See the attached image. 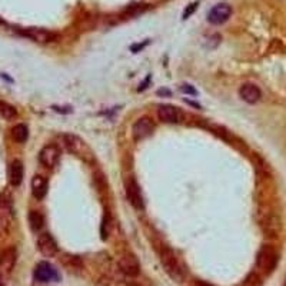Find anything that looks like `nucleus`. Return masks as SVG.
Wrapping results in <instances>:
<instances>
[{"label":"nucleus","mask_w":286,"mask_h":286,"mask_svg":"<svg viewBox=\"0 0 286 286\" xmlns=\"http://www.w3.org/2000/svg\"><path fill=\"white\" fill-rule=\"evenodd\" d=\"M20 33L23 36L29 38V39H32L33 41H38V43H49V41H53L57 38L53 32H49V30H44V29L30 28L26 29V30H22Z\"/></svg>","instance_id":"4468645a"},{"label":"nucleus","mask_w":286,"mask_h":286,"mask_svg":"<svg viewBox=\"0 0 286 286\" xmlns=\"http://www.w3.org/2000/svg\"><path fill=\"white\" fill-rule=\"evenodd\" d=\"M232 16V7L228 3H219L207 13V22L212 25H222L229 20Z\"/></svg>","instance_id":"9d476101"},{"label":"nucleus","mask_w":286,"mask_h":286,"mask_svg":"<svg viewBox=\"0 0 286 286\" xmlns=\"http://www.w3.org/2000/svg\"><path fill=\"white\" fill-rule=\"evenodd\" d=\"M126 196H127V201L130 202V204L137 209V210H142L145 209V202H143V196H142V192H140V186L137 185V182L130 177L126 180Z\"/></svg>","instance_id":"6e6552de"},{"label":"nucleus","mask_w":286,"mask_h":286,"mask_svg":"<svg viewBox=\"0 0 286 286\" xmlns=\"http://www.w3.org/2000/svg\"><path fill=\"white\" fill-rule=\"evenodd\" d=\"M0 116L6 121H13L17 116V110L14 109V106L9 105L7 102L0 100Z\"/></svg>","instance_id":"412c9836"},{"label":"nucleus","mask_w":286,"mask_h":286,"mask_svg":"<svg viewBox=\"0 0 286 286\" xmlns=\"http://www.w3.org/2000/svg\"><path fill=\"white\" fill-rule=\"evenodd\" d=\"M153 130H155V124L148 116L139 118L132 126V135H133L135 140H142L145 137L150 136L153 133Z\"/></svg>","instance_id":"1a4fd4ad"},{"label":"nucleus","mask_w":286,"mask_h":286,"mask_svg":"<svg viewBox=\"0 0 286 286\" xmlns=\"http://www.w3.org/2000/svg\"><path fill=\"white\" fill-rule=\"evenodd\" d=\"M0 286H1V278H0Z\"/></svg>","instance_id":"c85d7f7f"},{"label":"nucleus","mask_w":286,"mask_h":286,"mask_svg":"<svg viewBox=\"0 0 286 286\" xmlns=\"http://www.w3.org/2000/svg\"><path fill=\"white\" fill-rule=\"evenodd\" d=\"M161 263L163 266L164 272L167 273L169 278L173 279L175 282H182L185 279V269L172 249L164 247L161 252Z\"/></svg>","instance_id":"f03ea898"},{"label":"nucleus","mask_w":286,"mask_h":286,"mask_svg":"<svg viewBox=\"0 0 286 286\" xmlns=\"http://www.w3.org/2000/svg\"><path fill=\"white\" fill-rule=\"evenodd\" d=\"M159 119L164 123H177L180 121V112L172 105H162L158 110Z\"/></svg>","instance_id":"dca6fc26"},{"label":"nucleus","mask_w":286,"mask_h":286,"mask_svg":"<svg viewBox=\"0 0 286 286\" xmlns=\"http://www.w3.org/2000/svg\"><path fill=\"white\" fill-rule=\"evenodd\" d=\"M109 226H110V218L109 213L105 215V218L102 220V226H100V235H102V239H108L109 236Z\"/></svg>","instance_id":"5701e85b"},{"label":"nucleus","mask_w":286,"mask_h":286,"mask_svg":"<svg viewBox=\"0 0 286 286\" xmlns=\"http://www.w3.org/2000/svg\"><path fill=\"white\" fill-rule=\"evenodd\" d=\"M35 281L41 282V284H47L52 281H59V273L55 269V266L49 262H39L35 268Z\"/></svg>","instance_id":"39448f33"},{"label":"nucleus","mask_w":286,"mask_h":286,"mask_svg":"<svg viewBox=\"0 0 286 286\" xmlns=\"http://www.w3.org/2000/svg\"><path fill=\"white\" fill-rule=\"evenodd\" d=\"M29 223H30V228L33 231H41L44 225V218L39 210H30L29 213Z\"/></svg>","instance_id":"aec40b11"},{"label":"nucleus","mask_w":286,"mask_h":286,"mask_svg":"<svg viewBox=\"0 0 286 286\" xmlns=\"http://www.w3.org/2000/svg\"><path fill=\"white\" fill-rule=\"evenodd\" d=\"M276 263H278V253H276V250L269 245L262 246L259 249L258 256H256V266H258V269H260L262 272L266 273V275H269L276 268Z\"/></svg>","instance_id":"7ed1b4c3"},{"label":"nucleus","mask_w":286,"mask_h":286,"mask_svg":"<svg viewBox=\"0 0 286 286\" xmlns=\"http://www.w3.org/2000/svg\"><path fill=\"white\" fill-rule=\"evenodd\" d=\"M118 266L126 276H137L140 272V263L133 253H122L118 259Z\"/></svg>","instance_id":"423d86ee"},{"label":"nucleus","mask_w":286,"mask_h":286,"mask_svg":"<svg viewBox=\"0 0 286 286\" xmlns=\"http://www.w3.org/2000/svg\"><path fill=\"white\" fill-rule=\"evenodd\" d=\"M62 263L68 268L69 271H78L82 268V262L78 256H72V255H63L62 258Z\"/></svg>","instance_id":"4be33fe9"},{"label":"nucleus","mask_w":286,"mask_h":286,"mask_svg":"<svg viewBox=\"0 0 286 286\" xmlns=\"http://www.w3.org/2000/svg\"><path fill=\"white\" fill-rule=\"evenodd\" d=\"M244 286H260V278L256 273H250L245 279Z\"/></svg>","instance_id":"b1692460"},{"label":"nucleus","mask_w":286,"mask_h":286,"mask_svg":"<svg viewBox=\"0 0 286 286\" xmlns=\"http://www.w3.org/2000/svg\"><path fill=\"white\" fill-rule=\"evenodd\" d=\"M259 226L263 231V233L269 238H275L278 236V233L281 231V220L278 218L276 213H273L272 210L265 209V210H259Z\"/></svg>","instance_id":"20e7f679"},{"label":"nucleus","mask_w":286,"mask_h":286,"mask_svg":"<svg viewBox=\"0 0 286 286\" xmlns=\"http://www.w3.org/2000/svg\"><path fill=\"white\" fill-rule=\"evenodd\" d=\"M198 6H199V4H198V1H193V3H191L189 6H186V9L183 10V14H182V19H183V20L189 19L192 14L195 13V10L198 9Z\"/></svg>","instance_id":"393cba45"},{"label":"nucleus","mask_w":286,"mask_h":286,"mask_svg":"<svg viewBox=\"0 0 286 286\" xmlns=\"http://www.w3.org/2000/svg\"><path fill=\"white\" fill-rule=\"evenodd\" d=\"M239 96L245 100L246 103L249 105H253V103H258L262 97V92L256 84L253 83H245L241 86L239 89Z\"/></svg>","instance_id":"2eb2a0df"},{"label":"nucleus","mask_w":286,"mask_h":286,"mask_svg":"<svg viewBox=\"0 0 286 286\" xmlns=\"http://www.w3.org/2000/svg\"><path fill=\"white\" fill-rule=\"evenodd\" d=\"M12 223V199L3 193L0 196V233H6Z\"/></svg>","instance_id":"0eeeda50"},{"label":"nucleus","mask_w":286,"mask_h":286,"mask_svg":"<svg viewBox=\"0 0 286 286\" xmlns=\"http://www.w3.org/2000/svg\"><path fill=\"white\" fill-rule=\"evenodd\" d=\"M12 137L17 143H25L29 137V129L26 124L23 123H19L16 124L13 129H12Z\"/></svg>","instance_id":"6ab92c4d"},{"label":"nucleus","mask_w":286,"mask_h":286,"mask_svg":"<svg viewBox=\"0 0 286 286\" xmlns=\"http://www.w3.org/2000/svg\"><path fill=\"white\" fill-rule=\"evenodd\" d=\"M146 44H148V41H145L143 44H135V46H132V50H133V52H137L139 49L142 50V49H143V47H145Z\"/></svg>","instance_id":"bb28decb"},{"label":"nucleus","mask_w":286,"mask_h":286,"mask_svg":"<svg viewBox=\"0 0 286 286\" xmlns=\"http://www.w3.org/2000/svg\"><path fill=\"white\" fill-rule=\"evenodd\" d=\"M195 286H213V285L206 284V282H204V281H196V282H195Z\"/></svg>","instance_id":"cd10ccee"},{"label":"nucleus","mask_w":286,"mask_h":286,"mask_svg":"<svg viewBox=\"0 0 286 286\" xmlns=\"http://www.w3.org/2000/svg\"><path fill=\"white\" fill-rule=\"evenodd\" d=\"M63 139H65L66 148L72 155H75L76 158H79L81 161L86 162V163H92L95 161L93 150L90 149V146L83 140L82 137L76 136L73 133H66Z\"/></svg>","instance_id":"f257e3e1"},{"label":"nucleus","mask_w":286,"mask_h":286,"mask_svg":"<svg viewBox=\"0 0 286 286\" xmlns=\"http://www.w3.org/2000/svg\"><path fill=\"white\" fill-rule=\"evenodd\" d=\"M16 260H17L16 247L10 246V247L4 249L0 253V275H9L12 272L16 266Z\"/></svg>","instance_id":"f8f14e48"},{"label":"nucleus","mask_w":286,"mask_h":286,"mask_svg":"<svg viewBox=\"0 0 286 286\" xmlns=\"http://www.w3.org/2000/svg\"><path fill=\"white\" fill-rule=\"evenodd\" d=\"M60 158V149L56 145H46L39 153V161L43 166L52 169L55 167Z\"/></svg>","instance_id":"ddd939ff"},{"label":"nucleus","mask_w":286,"mask_h":286,"mask_svg":"<svg viewBox=\"0 0 286 286\" xmlns=\"http://www.w3.org/2000/svg\"><path fill=\"white\" fill-rule=\"evenodd\" d=\"M32 193L36 199L41 201L47 193V180L41 175H36L32 179Z\"/></svg>","instance_id":"a211bd4d"},{"label":"nucleus","mask_w":286,"mask_h":286,"mask_svg":"<svg viewBox=\"0 0 286 286\" xmlns=\"http://www.w3.org/2000/svg\"><path fill=\"white\" fill-rule=\"evenodd\" d=\"M38 249L43 256L46 258H52L57 253V244H56L55 238L50 233H41L38 238Z\"/></svg>","instance_id":"9b49d317"},{"label":"nucleus","mask_w":286,"mask_h":286,"mask_svg":"<svg viewBox=\"0 0 286 286\" xmlns=\"http://www.w3.org/2000/svg\"><path fill=\"white\" fill-rule=\"evenodd\" d=\"M180 90L183 92V93H186V95H196L198 92L195 90V87L191 86V84H183L182 87H180Z\"/></svg>","instance_id":"a878e982"},{"label":"nucleus","mask_w":286,"mask_h":286,"mask_svg":"<svg viewBox=\"0 0 286 286\" xmlns=\"http://www.w3.org/2000/svg\"><path fill=\"white\" fill-rule=\"evenodd\" d=\"M7 176H9V182H10L12 186H19L23 180V163L17 159L13 161L12 163L9 164Z\"/></svg>","instance_id":"f3484780"}]
</instances>
